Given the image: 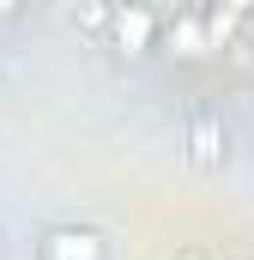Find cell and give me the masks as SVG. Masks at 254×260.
Instances as JSON below:
<instances>
[{"label": "cell", "mask_w": 254, "mask_h": 260, "mask_svg": "<svg viewBox=\"0 0 254 260\" xmlns=\"http://www.w3.org/2000/svg\"><path fill=\"white\" fill-rule=\"evenodd\" d=\"M37 260H109V236L97 224H49L37 236Z\"/></svg>", "instance_id": "3957f363"}, {"label": "cell", "mask_w": 254, "mask_h": 260, "mask_svg": "<svg viewBox=\"0 0 254 260\" xmlns=\"http://www.w3.org/2000/svg\"><path fill=\"white\" fill-rule=\"evenodd\" d=\"M182 151H188L194 170H224L230 151H236V133H230V115L218 103H194L182 115Z\"/></svg>", "instance_id": "6da1fadb"}, {"label": "cell", "mask_w": 254, "mask_h": 260, "mask_svg": "<svg viewBox=\"0 0 254 260\" xmlns=\"http://www.w3.org/2000/svg\"><path fill=\"white\" fill-rule=\"evenodd\" d=\"M0 254H6V230H0Z\"/></svg>", "instance_id": "277c9868"}, {"label": "cell", "mask_w": 254, "mask_h": 260, "mask_svg": "<svg viewBox=\"0 0 254 260\" xmlns=\"http://www.w3.org/2000/svg\"><path fill=\"white\" fill-rule=\"evenodd\" d=\"M157 37H164V12H103V43H109L121 61L151 55Z\"/></svg>", "instance_id": "7a4b0ae2"}]
</instances>
